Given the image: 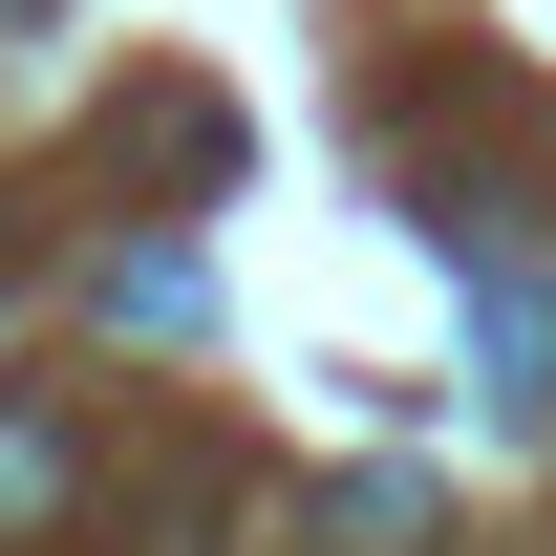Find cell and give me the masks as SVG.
Returning a JSON list of instances; mask_svg holds the SVG:
<instances>
[{"mask_svg":"<svg viewBox=\"0 0 556 556\" xmlns=\"http://www.w3.org/2000/svg\"><path fill=\"white\" fill-rule=\"evenodd\" d=\"M43 514H65V428L0 407V535H43Z\"/></svg>","mask_w":556,"mask_h":556,"instance_id":"obj_1","label":"cell"},{"mask_svg":"<svg viewBox=\"0 0 556 556\" xmlns=\"http://www.w3.org/2000/svg\"><path fill=\"white\" fill-rule=\"evenodd\" d=\"M321 535H343V556H407V535H428V492H343Z\"/></svg>","mask_w":556,"mask_h":556,"instance_id":"obj_2","label":"cell"}]
</instances>
